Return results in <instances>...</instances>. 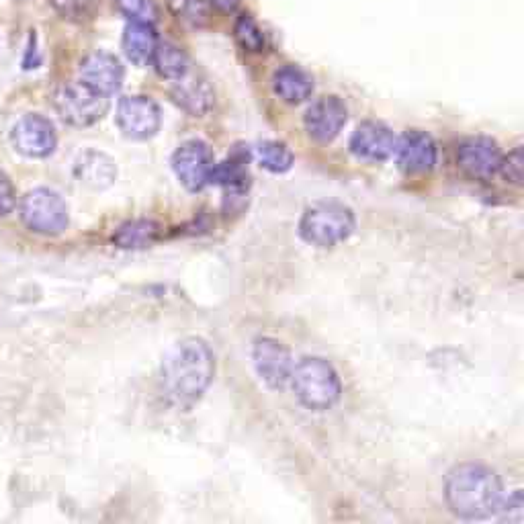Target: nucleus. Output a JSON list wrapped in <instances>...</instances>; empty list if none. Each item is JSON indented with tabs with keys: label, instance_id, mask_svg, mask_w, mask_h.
Instances as JSON below:
<instances>
[{
	"label": "nucleus",
	"instance_id": "obj_2",
	"mask_svg": "<svg viewBox=\"0 0 524 524\" xmlns=\"http://www.w3.org/2000/svg\"><path fill=\"white\" fill-rule=\"evenodd\" d=\"M449 508L465 520H484L496 514L502 500V484L496 471L479 463L457 465L445 482Z\"/></svg>",
	"mask_w": 524,
	"mask_h": 524
},
{
	"label": "nucleus",
	"instance_id": "obj_9",
	"mask_svg": "<svg viewBox=\"0 0 524 524\" xmlns=\"http://www.w3.org/2000/svg\"><path fill=\"white\" fill-rule=\"evenodd\" d=\"M160 109L148 97H123L117 105V125L131 140H148L160 129Z\"/></svg>",
	"mask_w": 524,
	"mask_h": 524
},
{
	"label": "nucleus",
	"instance_id": "obj_16",
	"mask_svg": "<svg viewBox=\"0 0 524 524\" xmlns=\"http://www.w3.org/2000/svg\"><path fill=\"white\" fill-rule=\"evenodd\" d=\"M172 97L187 113L203 117L213 107V89L209 82L191 68L177 80H172Z\"/></svg>",
	"mask_w": 524,
	"mask_h": 524
},
{
	"label": "nucleus",
	"instance_id": "obj_25",
	"mask_svg": "<svg viewBox=\"0 0 524 524\" xmlns=\"http://www.w3.org/2000/svg\"><path fill=\"white\" fill-rule=\"evenodd\" d=\"M115 5L129 21L154 25L158 19V7L154 0H115Z\"/></svg>",
	"mask_w": 524,
	"mask_h": 524
},
{
	"label": "nucleus",
	"instance_id": "obj_4",
	"mask_svg": "<svg viewBox=\"0 0 524 524\" xmlns=\"http://www.w3.org/2000/svg\"><path fill=\"white\" fill-rule=\"evenodd\" d=\"M355 213L336 201H320L305 209L299 222L301 238L318 248H332L355 232Z\"/></svg>",
	"mask_w": 524,
	"mask_h": 524
},
{
	"label": "nucleus",
	"instance_id": "obj_20",
	"mask_svg": "<svg viewBox=\"0 0 524 524\" xmlns=\"http://www.w3.org/2000/svg\"><path fill=\"white\" fill-rule=\"evenodd\" d=\"M152 64H154L156 72L162 78H168V80L181 78L191 68V62H189L187 54L179 46H174V43H170V41H158L156 43Z\"/></svg>",
	"mask_w": 524,
	"mask_h": 524
},
{
	"label": "nucleus",
	"instance_id": "obj_15",
	"mask_svg": "<svg viewBox=\"0 0 524 524\" xmlns=\"http://www.w3.org/2000/svg\"><path fill=\"white\" fill-rule=\"evenodd\" d=\"M398 164L406 174H426L436 164V144L424 131H406L398 140L396 152Z\"/></svg>",
	"mask_w": 524,
	"mask_h": 524
},
{
	"label": "nucleus",
	"instance_id": "obj_30",
	"mask_svg": "<svg viewBox=\"0 0 524 524\" xmlns=\"http://www.w3.org/2000/svg\"><path fill=\"white\" fill-rule=\"evenodd\" d=\"M17 207V191L9 177L0 174V217L9 215Z\"/></svg>",
	"mask_w": 524,
	"mask_h": 524
},
{
	"label": "nucleus",
	"instance_id": "obj_28",
	"mask_svg": "<svg viewBox=\"0 0 524 524\" xmlns=\"http://www.w3.org/2000/svg\"><path fill=\"white\" fill-rule=\"evenodd\" d=\"M498 518L508 520V522H516L520 524L524 518V498L520 490H514L508 498H502L498 508H496Z\"/></svg>",
	"mask_w": 524,
	"mask_h": 524
},
{
	"label": "nucleus",
	"instance_id": "obj_14",
	"mask_svg": "<svg viewBox=\"0 0 524 524\" xmlns=\"http://www.w3.org/2000/svg\"><path fill=\"white\" fill-rule=\"evenodd\" d=\"M80 80L101 95L111 97L121 89L123 66L121 62L105 52L89 54L80 62Z\"/></svg>",
	"mask_w": 524,
	"mask_h": 524
},
{
	"label": "nucleus",
	"instance_id": "obj_10",
	"mask_svg": "<svg viewBox=\"0 0 524 524\" xmlns=\"http://www.w3.org/2000/svg\"><path fill=\"white\" fill-rule=\"evenodd\" d=\"M13 148L29 158H46L56 150L58 138L52 121L41 115H25L11 131Z\"/></svg>",
	"mask_w": 524,
	"mask_h": 524
},
{
	"label": "nucleus",
	"instance_id": "obj_18",
	"mask_svg": "<svg viewBox=\"0 0 524 524\" xmlns=\"http://www.w3.org/2000/svg\"><path fill=\"white\" fill-rule=\"evenodd\" d=\"M273 89L287 105H299L312 97L314 80L299 66H283L273 76Z\"/></svg>",
	"mask_w": 524,
	"mask_h": 524
},
{
	"label": "nucleus",
	"instance_id": "obj_7",
	"mask_svg": "<svg viewBox=\"0 0 524 524\" xmlns=\"http://www.w3.org/2000/svg\"><path fill=\"white\" fill-rule=\"evenodd\" d=\"M213 166L215 160L209 146L199 140L185 142L172 156L174 174H177L181 185L191 193H199L207 185H211Z\"/></svg>",
	"mask_w": 524,
	"mask_h": 524
},
{
	"label": "nucleus",
	"instance_id": "obj_8",
	"mask_svg": "<svg viewBox=\"0 0 524 524\" xmlns=\"http://www.w3.org/2000/svg\"><path fill=\"white\" fill-rule=\"evenodd\" d=\"M252 363L260 381L271 389H285L291 379L293 361L287 348L275 338H258L252 346Z\"/></svg>",
	"mask_w": 524,
	"mask_h": 524
},
{
	"label": "nucleus",
	"instance_id": "obj_19",
	"mask_svg": "<svg viewBox=\"0 0 524 524\" xmlns=\"http://www.w3.org/2000/svg\"><path fill=\"white\" fill-rule=\"evenodd\" d=\"M123 52L129 62L136 66H146L152 62L154 50H156V31L150 23H136L129 21V25L123 31Z\"/></svg>",
	"mask_w": 524,
	"mask_h": 524
},
{
	"label": "nucleus",
	"instance_id": "obj_12",
	"mask_svg": "<svg viewBox=\"0 0 524 524\" xmlns=\"http://www.w3.org/2000/svg\"><path fill=\"white\" fill-rule=\"evenodd\" d=\"M346 119H348L346 105L338 97H322L305 111L303 123L305 129H308L310 138L328 144L340 134L342 127L346 125Z\"/></svg>",
	"mask_w": 524,
	"mask_h": 524
},
{
	"label": "nucleus",
	"instance_id": "obj_5",
	"mask_svg": "<svg viewBox=\"0 0 524 524\" xmlns=\"http://www.w3.org/2000/svg\"><path fill=\"white\" fill-rule=\"evenodd\" d=\"M54 105L68 125L89 127L105 117L109 111V97L101 95L80 80L60 86L54 97Z\"/></svg>",
	"mask_w": 524,
	"mask_h": 524
},
{
	"label": "nucleus",
	"instance_id": "obj_21",
	"mask_svg": "<svg viewBox=\"0 0 524 524\" xmlns=\"http://www.w3.org/2000/svg\"><path fill=\"white\" fill-rule=\"evenodd\" d=\"M158 234H160L158 224H154L150 220H134V222L123 224L115 232L113 242H115V246H119L123 250H138V248H146V246L154 244L158 240Z\"/></svg>",
	"mask_w": 524,
	"mask_h": 524
},
{
	"label": "nucleus",
	"instance_id": "obj_3",
	"mask_svg": "<svg viewBox=\"0 0 524 524\" xmlns=\"http://www.w3.org/2000/svg\"><path fill=\"white\" fill-rule=\"evenodd\" d=\"M295 398L308 410L324 412L338 404L342 385L336 369L320 357H305L293 365L291 379Z\"/></svg>",
	"mask_w": 524,
	"mask_h": 524
},
{
	"label": "nucleus",
	"instance_id": "obj_23",
	"mask_svg": "<svg viewBox=\"0 0 524 524\" xmlns=\"http://www.w3.org/2000/svg\"><path fill=\"white\" fill-rule=\"evenodd\" d=\"M258 164L275 174H283L293 166V152L281 142H262L256 146Z\"/></svg>",
	"mask_w": 524,
	"mask_h": 524
},
{
	"label": "nucleus",
	"instance_id": "obj_24",
	"mask_svg": "<svg viewBox=\"0 0 524 524\" xmlns=\"http://www.w3.org/2000/svg\"><path fill=\"white\" fill-rule=\"evenodd\" d=\"M234 37L246 52L256 54L265 50V33H262V29L252 19V15L238 17L234 25Z\"/></svg>",
	"mask_w": 524,
	"mask_h": 524
},
{
	"label": "nucleus",
	"instance_id": "obj_29",
	"mask_svg": "<svg viewBox=\"0 0 524 524\" xmlns=\"http://www.w3.org/2000/svg\"><path fill=\"white\" fill-rule=\"evenodd\" d=\"M177 15L185 21H189L191 25H203L207 19V11L205 5L201 0H177Z\"/></svg>",
	"mask_w": 524,
	"mask_h": 524
},
{
	"label": "nucleus",
	"instance_id": "obj_6",
	"mask_svg": "<svg viewBox=\"0 0 524 524\" xmlns=\"http://www.w3.org/2000/svg\"><path fill=\"white\" fill-rule=\"evenodd\" d=\"M21 220L37 234L58 236L68 228V207L58 193L35 189L21 201Z\"/></svg>",
	"mask_w": 524,
	"mask_h": 524
},
{
	"label": "nucleus",
	"instance_id": "obj_13",
	"mask_svg": "<svg viewBox=\"0 0 524 524\" xmlns=\"http://www.w3.org/2000/svg\"><path fill=\"white\" fill-rule=\"evenodd\" d=\"M396 136L393 131L377 121L361 123L351 138V152L367 162H383L396 152Z\"/></svg>",
	"mask_w": 524,
	"mask_h": 524
},
{
	"label": "nucleus",
	"instance_id": "obj_11",
	"mask_svg": "<svg viewBox=\"0 0 524 524\" xmlns=\"http://www.w3.org/2000/svg\"><path fill=\"white\" fill-rule=\"evenodd\" d=\"M457 162L467 177L477 181H490L500 170L502 152L500 146L490 138H469L459 146Z\"/></svg>",
	"mask_w": 524,
	"mask_h": 524
},
{
	"label": "nucleus",
	"instance_id": "obj_26",
	"mask_svg": "<svg viewBox=\"0 0 524 524\" xmlns=\"http://www.w3.org/2000/svg\"><path fill=\"white\" fill-rule=\"evenodd\" d=\"M54 9L68 21H89L97 11V0H52Z\"/></svg>",
	"mask_w": 524,
	"mask_h": 524
},
{
	"label": "nucleus",
	"instance_id": "obj_17",
	"mask_svg": "<svg viewBox=\"0 0 524 524\" xmlns=\"http://www.w3.org/2000/svg\"><path fill=\"white\" fill-rule=\"evenodd\" d=\"M74 174L82 185L101 191L113 185L117 177V168H115V162L107 154L89 150V152H82L76 158Z\"/></svg>",
	"mask_w": 524,
	"mask_h": 524
},
{
	"label": "nucleus",
	"instance_id": "obj_22",
	"mask_svg": "<svg viewBox=\"0 0 524 524\" xmlns=\"http://www.w3.org/2000/svg\"><path fill=\"white\" fill-rule=\"evenodd\" d=\"M211 183L220 185L230 193H244L250 185V177L244 160L230 158L222 164H215L211 172Z\"/></svg>",
	"mask_w": 524,
	"mask_h": 524
},
{
	"label": "nucleus",
	"instance_id": "obj_1",
	"mask_svg": "<svg viewBox=\"0 0 524 524\" xmlns=\"http://www.w3.org/2000/svg\"><path fill=\"white\" fill-rule=\"evenodd\" d=\"M215 375V357L203 338H183L166 353L160 367V381L166 398L189 408L203 398Z\"/></svg>",
	"mask_w": 524,
	"mask_h": 524
},
{
	"label": "nucleus",
	"instance_id": "obj_31",
	"mask_svg": "<svg viewBox=\"0 0 524 524\" xmlns=\"http://www.w3.org/2000/svg\"><path fill=\"white\" fill-rule=\"evenodd\" d=\"M209 5L220 13H232L240 5V0H209Z\"/></svg>",
	"mask_w": 524,
	"mask_h": 524
},
{
	"label": "nucleus",
	"instance_id": "obj_27",
	"mask_svg": "<svg viewBox=\"0 0 524 524\" xmlns=\"http://www.w3.org/2000/svg\"><path fill=\"white\" fill-rule=\"evenodd\" d=\"M504 174V179L514 183V185H522L524 179V158H522V148L516 146L508 156H502V164L500 170Z\"/></svg>",
	"mask_w": 524,
	"mask_h": 524
}]
</instances>
